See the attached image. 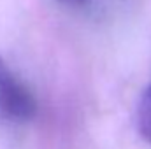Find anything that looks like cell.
Segmentation results:
<instances>
[{
  "mask_svg": "<svg viewBox=\"0 0 151 149\" xmlns=\"http://www.w3.org/2000/svg\"><path fill=\"white\" fill-rule=\"evenodd\" d=\"M56 2L65 4V5H70V7H81V5H84L88 0H56Z\"/></svg>",
  "mask_w": 151,
  "mask_h": 149,
  "instance_id": "3957f363",
  "label": "cell"
},
{
  "mask_svg": "<svg viewBox=\"0 0 151 149\" xmlns=\"http://www.w3.org/2000/svg\"><path fill=\"white\" fill-rule=\"evenodd\" d=\"M35 111L34 95L0 58V121L7 125L27 123L35 116Z\"/></svg>",
  "mask_w": 151,
  "mask_h": 149,
  "instance_id": "6da1fadb",
  "label": "cell"
},
{
  "mask_svg": "<svg viewBox=\"0 0 151 149\" xmlns=\"http://www.w3.org/2000/svg\"><path fill=\"white\" fill-rule=\"evenodd\" d=\"M135 123H137L139 135L146 142H151V84L144 90V93H142V97L139 100Z\"/></svg>",
  "mask_w": 151,
  "mask_h": 149,
  "instance_id": "7a4b0ae2",
  "label": "cell"
}]
</instances>
